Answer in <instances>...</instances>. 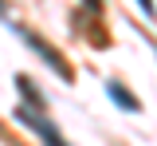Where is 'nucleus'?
<instances>
[{"label": "nucleus", "instance_id": "7ed1b4c3", "mask_svg": "<svg viewBox=\"0 0 157 146\" xmlns=\"http://www.w3.org/2000/svg\"><path fill=\"white\" fill-rule=\"evenodd\" d=\"M106 95H110V99H114L122 111H141V103H137L134 95H130V87H122L118 79H110V83H106Z\"/></svg>", "mask_w": 157, "mask_h": 146}, {"label": "nucleus", "instance_id": "423d86ee", "mask_svg": "<svg viewBox=\"0 0 157 146\" xmlns=\"http://www.w3.org/2000/svg\"><path fill=\"white\" fill-rule=\"evenodd\" d=\"M0 16H4V0H0Z\"/></svg>", "mask_w": 157, "mask_h": 146}, {"label": "nucleus", "instance_id": "f03ea898", "mask_svg": "<svg viewBox=\"0 0 157 146\" xmlns=\"http://www.w3.org/2000/svg\"><path fill=\"white\" fill-rule=\"evenodd\" d=\"M16 119H20L24 126H32V130H36L39 138H43V146H67V142H63V134H59V126L43 123V119H39L36 111H28V107H16Z\"/></svg>", "mask_w": 157, "mask_h": 146}, {"label": "nucleus", "instance_id": "20e7f679", "mask_svg": "<svg viewBox=\"0 0 157 146\" xmlns=\"http://www.w3.org/2000/svg\"><path fill=\"white\" fill-rule=\"evenodd\" d=\"M16 87H20V91H24V95H28V103H32V107H43V103H39V95H36V87L28 83L24 75H16Z\"/></svg>", "mask_w": 157, "mask_h": 146}, {"label": "nucleus", "instance_id": "39448f33", "mask_svg": "<svg viewBox=\"0 0 157 146\" xmlns=\"http://www.w3.org/2000/svg\"><path fill=\"white\" fill-rule=\"evenodd\" d=\"M137 4H141V12H145L149 20H157V8H153V0H137Z\"/></svg>", "mask_w": 157, "mask_h": 146}, {"label": "nucleus", "instance_id": "f257e3e1", "mask_svg": "<svg viewBox=\"0 0 157 146\" xmlns=\"http://www.w3.org/2000/svg\"><path fill=\"white\" fill-rule=\"evenodd\" d=\"M16 32H20V36H24L28 43H32V51H36L39 59H47L51 67H55V75L63 79V83H71V79H75V71H71V63L63 59V55H59V51H55V47H51L47 40H43V36H36V32H28V28H16Z\"/></svg>", "mask_w": 157, "mask_h": 146}]
</instances>
